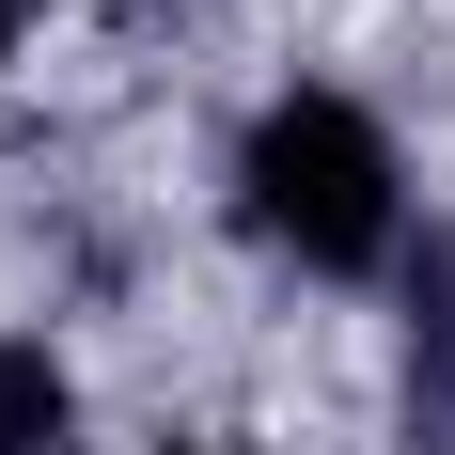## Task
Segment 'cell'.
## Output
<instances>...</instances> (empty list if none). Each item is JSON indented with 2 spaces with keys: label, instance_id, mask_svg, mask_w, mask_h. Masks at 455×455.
I'll use <instances>...</instances> for the list:
<instances>
[{
  "label": "cell",
  "instance_id": "2",
  "mask_svg": "<svg viewBox=\"0 0 455 455\" xmlns=\"http://www.w3.org/2000/svg\"><path fill=\"white\" fill-rule=\"evenodd\" d=\"M409 440L455 455V235L409 251Z\"/></svg>",
  "mask_w": 455,
  "mask_h": 455
},
{
  "label": "cell",
  "instance_id": "1",
  "mask_svg": "<svg viewBox=\"0 0 455 455\" xmlns=\"http://www.w3.org/2000/svg\"><path fill=\"white\" fill-rule=\"evenodd\" d=\"M235 220L299 283H377V267H409V157H393V126H377L362 94L299 79L235 141Z\"/></svg>",
  "mask_w": 455,
  "mask_h": 455
},
{
  "label": "cell",
  "instance_id": "5",
  "mask_svg": "<svg viewBox=\"0 0 455 455\" xmlns=\"http://www.w3.org/2000/svg\"><path fill=\"white\" fill-rule=\"evenodd\" d=\"M188 455H204V440H188Z\"/></svg>",
  "mask_w": 455,
  "mask_h": 455
},
{
  "label": "cell",
  "instance_id": "3",
  "mask_svg": "<svg viewBox=\"0 0 455 455\" xmlns=\"http://www.w3.org/2000/svg\"><path fill=\"white\" fill-rule=\"evenodd\" d=\"M0 455H79V377L47 362L32 330L0 346Z\"/></svg>",
  "mask_w": 455,
  "mask_h": 455
},
{
  "label": "cell",
  "instance_id": "4",
  "mask_svg": "<svg viewBox=\"0 0 455 455\" xmlns=\"http://www.w3.org/2000/svg\"><path fill=\"white\" fill-rule=\"evenodd\" d=\"M16 32H32V0H0V79H16Z\"/></svg>",
  "mask_w": 455,
  "mask_h": 455
}]
</instances>
